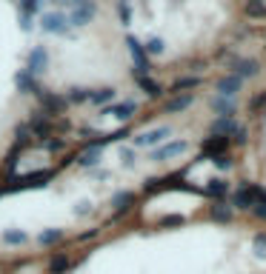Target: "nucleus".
<instances>
[{
  "mask_svg": "<svg viewBox=\"0 0 266 274\" xmlns=\"http://www.w3.org/2000/svg\"><path fill=\"white\" fill-rule=\"evenodd\" d=\"M126 46H129V52L135 57V69L141 77H146V71H149V60H146V49L141 46V40H135V37H126Z\"/></svg>",
  "mask_w": 266,
  "mask_h": 274,
  "instance_id": "obj_1",
  "label": "nucleus"
},
{
  "mask_svg": "<svg viewBox=\"0 0 266 274\" xmlns=\"http://www.w3.org/2000/svg\"><path fill=\"white\" fill-rule=\"evenodd\" d=\"M43 29L52 35H63L69 29V18L63 12H49V15H43Z\"/></svg>",
  "mask_w": 266,
  "mask_h": 274,
  "instance_id": "obj_2",
  "label": "nucleus"
},
{
  "mask_svg": "<svg viewBox=\"0 0 266 274\" xmlns=\"http://www.w3.org/2000/svg\"><path fill=\"white\" fill-rule=\"evenodd\" d=\"M92 18H95V3L83 0V3H78V6H75V12H72L69 23H72V26H86Z\"/></svg>",
  "mask_w": 266,
  "mask_h": 274,
  "instance_id": "obj_3",
  "label": "nucleus"
},
{
  "mask_svg": "<svg viewBox=\"0 0 266 274\" xmlns=\"http://www.w3.org/2000/svg\"><path fill=\"white\" fill-rule=\"evenodd\" d=\"M46 66H49V54H46V49H40V46H37V49H32V54H29V74H40V71L46 69Z\"/></svg>",
  "mask_w": 266,
  "mask_h": 274,
  "instance_id": "obj_4",
  "label": "nucleus"
},
{
  "mask_svg": "<svg viewBox=\"0 0 266 274\" xmlns=\"http://www.w3.org/2000/svg\"><path fill=\"white\" fill-rule=\"evenodd\" d=\"M163 137H169V126H160V129H152V132H143L141 137H135V146H158Z\"/></svg>",
  "mask_w": 266,
  "mask_h": 274,
  "instance_id": "obj_5",
  "label": "nucleus"
},
{
  "mask_svg": "<svg viewBox=\"0 0 266 274\" xmlns=\"http://www.w3.org/2000/svg\"><path fill=\"white\" fill-rule=\"evenodd\" d=\"M15 83H18V88H20V92H23V95H37V98L43 95V88L37 86V80L32 77L29 71H20L18 77H15Z\"/></svg>",
  "mask_w": 266,
  "mask_h": 274,
  "instance_id": "obj_6",
  "label": "nucleus"
},
{
  "mask_svg": "<svg viewBox=\"0 0 266 274\" xmlns=\"http://www.w3.org/2000/svg\"><path fill=\"white\" fill-rule=\"evenodd\" d=\"M138 112V106H135L132 100H126V103H117V106H112V109H106V115H112V117H117V120H129V117Z\"/></svg>",
  "mask_w": 266,
  "mask_h": 274,
  "instance_id": "obj_7",
  "label": "nucleus"
},
{
  "mask_svg": "<svg viewBox=\"0 0 266 274\" xmlns=\"http://www.w3.org/2000/svg\"><path fill=\"white\" fill-rule=\"evenodd\" d=\"M183 151H186V143H183V140H175V143H169V146H163V149L155 151V160L175 157V154H183Z\"/></svg>",
  "mask_w": 266,
  "mask_h": 274,
  "instance_id": "obj_8",
  "label": "nucleus"
},
{
  "mask_svg": "<svg viewBox=\"0 0 266 274\" xmlns=\"http://www.w3.org/2000/svg\"><path fill=\"white\" fill-rule=\"evenodd\" d=\"M238 88H240V77H238V74H229V77L218 80V92H221L223 98H226V95H235Z\"/></svg>",
  "mask_w": 266,
  "mask_h": 274,
  "instance_id": "obj_9",
  "label": "nucleus"
},
{
  "mask_svg": "<svg viewBox=\"0 0 266 274\" xmlns=\"http://www.w3.org/2000/svg\"><path fill=\"white\" fill-rule=\"evenodd\" d=\"M40 103H43V109L46 112H52V115L54 112H63V106H66V100L63 98H57V95H46V92L40 95Z\"/></svg>",
  "mask_w": 266,
  "mask_h": 274,
  "instance_id": "obj_10",
  "label": "nucleus"
},
{
  "mask_svg": "<svg viewBox=\"0 0 266 274\" xmlns=\"http://www.w3.org/2000/svg\"><path fill=\"white\" fill-rule=\"evenodd\" d=\"M100 157H103V149H100V146H92L89 151H83L78 157V163L89 168V166H95V163H100Z\"/></svg>",
  "mask_w": 266,
  "mask_h": 274,
  "instance_id": "obj_11",
  "label": "nucleus"
},
{
  "mask_svg": "<svg viewBox=\"0 0 266 274\" xmlns=\"http://www.w3.org/2000/svg\"><path fill=\"white\" fill-rule=\"evenodd\" d=\"M235 129H238V126H235L232 117H221V120H215L212 123V132L218 134V137H226V134H232Z\"/></svg>",
  "mask_w": 266,
  "mask_h": 274,
  "instance_id": "obj_12",
  "label": "nucleus"
},
{
  "mask_svg": "<svg viewBox=\"0 0 266 274\" xmlns=\"http://www.w3.org/2000/svg\"><path fill=\"white\" fill-rule=\"evenodd\" d=\"M189 106H192V95H180V98L166 103V112L169 115H177V112H183V109H189Z\"/></svg>",
  "mask_w": 266,
  "mask_h": 274,
  "instance_id": "obj_13",
  "label": "nucleus"
},
{
  "mask_svg": "<svg viewBox=\"0 0 266 274\" xmlns=\"http://www.w3.org/2000/svg\"><path fill=\"white\" fill-rule=\"evenodd\" d=\"M226 143H229L226 137H218V134H215L212 140H206V143H204V151H206V154H215V157H218V154H223Z\"/></svg>",
  "mask_w": 266,
  "mask_h": 274,
  "instance_id": "obj_14",
  "label": "nucleus"
},
{
  "mask_svg": "<svg viewBox=\"0 0 266 274\" xmlns=\"http://www.w3.org/2000/svg\"><path fill=\"white\" fill-rule=\"evenodd\" d=\"M212 109H215V112H218L221 117H232V115H235V103H232V100H226L223 95H221V98H215Z\"/></svg>",
  "mask_w": 266,
  "mask_h": 274,
  "instance_id": "obj_15",
  "label": "nucleus"
},
{
  "mask_svg": "<svg viewBox=\"0 0 266 274\" xmlns=\"http://www.w3.org/2000/svg\"><path fill=\"white\" fill-rule=\"evenodd\" d=\"M115 98V88H109V86H103V88H95V92H89V100L92 103H109V100Z\"/></svg>",
  "mask_w": 266,
  "mask_h": 274,
  "instance_id": "obj_16",
  "label": "nucleus"
},
{
  "mask_svg": "<svg viewBox=\"0 0 266 274\" xmlns=\"http://www.w3.org/2000/svg\"><path fill=\"white\" fill-rule=\"evenodd\" d=\"M238 69V77H255L257 74V60H238L235 63Z\"/></svg>",
  "mask_w": 266,
  "mask_h": 274,
  "instance_id": "obj_17",
  "label": "nucleus"
},
{
  "mask_svg": "<svg viewBox=\"0 0 266 274\" xmlns=\"http://www.w3.org/2000/svg\"><path fill=\"white\" fill-rule=\"evenodd\" d=\"M212 217L218 223H229L232 220V209L229 206H223V203H218V206H212Z\"/></svg>",
  "mask_w": 266,
  "mask_h": 274,
  "instance_id": "obj_18",
  "label": "nucleus"
},
{
  "mask_svg": "<svg viewBox=\"0 0 266 274\" xmlns=\"http://www.w3.org/2000/svg\"><path fill=\"white\" fill-rule=\"evenodd\" d=\"M66 268H69V260H66L63 254H57V257L49 260V271H52V274H63Z\"/></svg>",
  "mask_w": 266,
  "mask_h": 274,
  "instance_id": "obj_19",
  "label": "nucleus"
},
{
  "mask_svg": "<svg viewBox=\"0 0 266 274\" xmlns=\"http://www.w3.org/2000/svg\"><path fill=\"white\" fill-rule=\"evenodd\" d=\"M246 15H249V18H263V15H266L263 0H249V3H246Z\"/></svg>",
  "mask_w": 266,
  "mask_h": 274,
  "instance_id": "obj_20",
  "label": "nucleus"
},
{
  "mask_svg": "<svg viewBox=\"0 0 266 274\" xmlns=\"http://www.w3.org/2000/svg\"><path fill=\"white\" fill-rule=\"evenodd\" d=\"M138 83H141V88L146 92V95H149V98H158L160 92H163V88H160L158 83H155V80H149V77H141Z\"/></svg>",
  "mask_w": 266,
  "mask_h": 274,
  "instance_id": "obj_21",
  "label": "nucleus"
},
{
  "mask_svg": "<svg viewBox=\"0 0 266 274\" xmlns=\"http://www.w3.org/2000/svg\"><path fill=\"white\" fill-rule=\"evenodd\" d=\"M117 18H120V23H132V6H129V0H120L117 3Z\"/></svg>",
  "mask_w": 266,
  "mask_h": 274,
  "instance_id": "obj_22",
  "label": "nucleus"
},
{
  "mask_svg": "<svg viewBox=\"0 0 266 274\" xmlns=\"http://www.w3.org/2000/svg\"><path fill=\"white\" fill-rule=\"evenodd\" d=\"M60 237H63L60 229H46L43 234H40V243H43V246H52V243H57Z\"/></svg>",
  "mask_w": 266,
  "mask_h": 274,
  "instance_id": "obj_23",
  "label": "nucleus"
},
{
  "mask_svg": "<svg viewBox=\"0 0 266 274\" xmlns=\"http://www.w3.org/2000/svg\"><path fill=\"white\" fill-rule=\"evenodd\" d=\"M40 3H43V0H20V15H29V18H32V15L40 9Z\"/></svg>",
  "mask_w": 266,
  "mask_h": 274,
  "instance_id": "obj_24",
  "label": "nucleus"
},
{
  "mask_svg": "<svg viewBox=\"0 0 266 274\" xmlns=\"http://www.w3.org/2000/svg\"><path fill=\"white\" fill-rule=\"evenodd\" d=\"M206 192H209L212 197H223V195H226V183H223V180H209Z\"/></svg>",
  "mask_w": 266,
  "mask_h": 274,
  "instance_id": "obj_25",
  "label": "nucleus"
},
{
  "mask_svg": "<svg viewBox=\"0 0 266 274\" xmlns=\"http://www.w3.org/2000/svg\"><path fill=\"white\" fill-rule=\"evenodd\" d=\"M69 100L72 103H86L89 100V88H69Z\"/></svg>",
  "mask_w": 266,
  "mask_h": 274,
  "instance_id": "obj_26",
  "label": "nucleus"
},
{
  "mask_svg": "<svg viewBox=\"0 0 266 274\" xmlns=\"http://www.w3.org/2000/svg\"><path fill=\"white\" fill-rule=\"evenodd\" d=\"M3 240L12 243V246H18V243H26V234L23 231H3Z\"/></svg>",
  "mask_w": 266,
  "mask_h": 274,
  "instance_id": "obj_27",
  "label": "nucleus"
},
{
  "mask_svg": "<svg viewBox=\"0 0 266 274\" xmlns=\"http://www.w3.org/2000/svg\"><path fill=\"white\" fill-rule=\"evenodd\" d=\"M197 83H201L197 77H180V80L175 83V92H183V88H195Z\"/></svg>",
  "mask_w": 266,
  "mask_h": 274,
  "instance_id": "obj_28",
  "label": "nucleus"
},
{
  "mask_svg": "<svg viewBox=\"0 0 266 274\" xmlns=\"http://www.w3.org/2000/svg\"><path fill=\"white\" fill-rule=\"evenodd\" d=\"M129 203H132V195H129V192H123V195H117V197H115V209H117V212L129 209Z\"/></svg>",
  "mask_w": 266,
  "mask_h": 274,
  "instance_id": "obj_29",
  "label": "nucleus"
},
{
  "mask_svg": "<svg viewBox=\"0 0 266 274\" xmlns=\"http://www.w3.org/2000/svg\"><path fill=\"white\" fill-rule=\"evenodd\" d=\"M146 52H149V54H160V52H163V40L152 37L149 43H146Z\"/></svg>",
  "mask_w": 266,
  "mask_h": 274,
  "instance_id": "obj_30",
  "label": "nucleus"
},
{
  "mask_svg": "<svg viewBox=\"0 0 266 274\" xmlns=\"http://www.w3.org/2000/svg\"><path fill=\"white\" fill-rule=\"evenodd\" d=\"M180 223H183V217H180V214H169V217H163V220H160V226H180Z\"/></svg>",
  "mask_w": 266,
  "mask_h": 274,
  "instance_id": "obj_31",
  "label": "nucleus"
},
{
  "mask_svg": "<svg viewBox=\"0 0 266 274\" xmlns=\"http://www.w3.org/2000/svg\"><path fill=\"white\" fill-rule=\"evenodd\" d=\"M255 251L260 257H266V237H263V234H257V237H255Z\"/></svg>",
  "mask_w": 266,
  "mask_h": 274,
  "instance_id": "obj_32",
  "label": "nucleus"
},
{
  "mask_svg": "<svg viewBox=\"0 0 266 274\" xmlns=\"http://www.w3.org/2000/svg\"><path fill=\"white\" fill-rule=\"evenodd\" d=\"M43 149L46 151H60L63 149V140H43Z\"/></svg>",
  "mask_w": 266,
  "mask_h": 274,
  "instance_id": "obj_33",
  "label": "nucleus"
},
{
  "mask_svg": "<svg viewBox=\"0 0 266 274\" xmlns=\"http://www.w3.org/2000/svg\"><path fill=\"white\" fill-rule=\"evenodd\" d=\"M215 166H218V168H229V166H232V160L226 157V154H218V157H215Z\"/></svg>",
  "mask_w": 266,
  "mask_h": 274,
  "instance_id": "obj_34",
  "label": "nucleus"
},
{
  "mask_svg": "<svg viewBox=\"0 0 266 274\" xmlns=\"http://www.w3.org/2000/svg\"><path fill=\"white\" fill-rule=\"evenodd\" d=\"M232 134H235V143H243V140H246V132H243L240 126H238V129H235V132H232Z\"/></svg>",
  "mask_w": 266,
  "mask_h": 274,
  "instance_id": "obj_35",
  "label": "nucleus"
},
{
  "mask_svg": "<svg viewBox=\"0 0 266 274\" xmlns=\"http://www.w3.org/2000/svg\"><path fill=\"white\" fill-rule=\"evenodd\" d=\"M266 106V95H260V98L252 100V109H263Z\"/></svg>",
  "mask_w": 266,
  "mask_h": 274,
  "instance_id": "obj_36",
  "label": "nucleus"
},
{
  "mask_svg": "<svg viewBox=\"0 0 266 274\" xmlns=\"http://www.w3.org/2000/svg\"><path fill=\"white\" fill-rule=\"evenodd\" d=\"M120 160H123L126 166H132L135 160H132V151H120Z\"/></svg>",
  "mask_w": 266,
  "mask_h": 274,
  "instance_id": "obj_37",
  "label": "nucleus"
},
{
  "mask_svg": "<svg viewBox=\"0 0 266 274\" xmlns=\"http://www.w3.org/2000/svg\"><path fill=\"white\" fill-rule=\"evenodd\" d=\"M63 3H75V6H78V3H83V0H63Z\"/></svg>",
  "mask_w": 266,
  "mask_h": 274,
  "instance_id": "obj_38",
  "label": "nucleus"
}]
</instances>
